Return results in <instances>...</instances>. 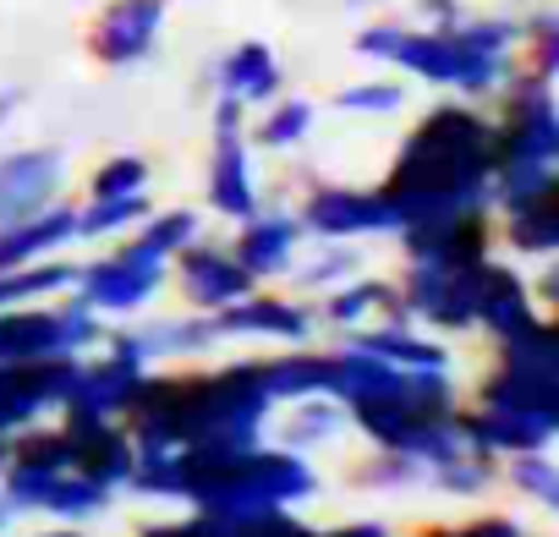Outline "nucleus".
<instances>
[{
	"instance_id": "nucleus-23",
	"label": "nucleus",
	"mask_w": 559,
	"mask_h": 537,
	"mask_svg": "<svg viewBox=\"0 0 559 537\" xmlns=\"http://www.w3.org/2000/svg\"><path fill=\"white\" fill-rule=\"evenodd\" d=\"M510 488L526 493L532 504L554 510L559 504V472L548 461V450H526V455H510Z\"/></svg>"
},
{
	"instance_id": "nucleus-32",
	"label": "nucleus",
	"mask_w": 559,
	"mask_h": 537,
	"mask_svg": "<svg viewBox=\"0 0 559 537\" xmlns=\"http://www.w3.org/2000/svg\"><path fill=\"white\" fill-rule=\"evenodd\" d=\"M417 12H423L428 28H455V23H466V7H461V0H417Z\"/></svg>"
},
{
	"instance_id": "nucleus-24",
	"label": "nucleus",
	"mask_w": 559,
	"mask_h": 537,
	"mask_svg": "<svg viewBox=\"0 0 559 537\" xmlns=\"http://www.w3.org/2000/svg\"><path fill=\"white\" fill-rule=\"evenodd\" d=\"M308 132H313V105H308V99H280V105L258 121L252 138H258L263 148H297Z\"/></svg>"
},
{
	"instance_id": "nucleus-28",
	"label": "nucleus",
	"mask_w": 559,
	"mask_h": 537,
	"mask_svg": "<svg viewBox=\"0 0 559 537\" xmlns=\"http://www.w3.org/2000/svg\"><path fill=\"white\" fill-rule=\"evenodd\" d=\"M357 263H362V258H357V252L341 241V247H324V252H319V258L302 268L297 281H302L308 291H313V286H346V281L357 275Z\"/></svg>"
},
{
	"instance_id": "nucleus-36",
	"label": "nucleus",
	"mask_w": 559,
	"mask_h": 537,
	"mask_svg": "<svg viewBox=\"0 0 559 537\" xmlns=\"http://www.w3.org/2000/svg\"><path fill=\"white\" fill-rule=\"evenodd\" d=\"M45 537H78V532H72V526H61V532H45Z\"/></svg>"
},
{
	"instance_id": "nucleus-12",
	"label": "nucleus",
	"mask_w": 559,
	"mask_h": 537,
	"mask_svg": "<svg viewBox=\"0 0 559 537\" xmlns=\"http://www.w3.org/2000/svg\"><path fill=\"white\" fill-rule=\"evenodd\" d=\"M532 319H543V313H537L526 281L515 275L510 263L488 258V263H483V286H477V330H488L493 341H504V335L526 330Z\"/></svg>"
},
{
	"instance_id": "nucleus-37",
	"label": "nucleus",
	"mask_w": 559,
	"mask_h": 537,
	"mask_svg": "<svg viewBox=\"0 0 559 537\" xmlns=\"http://www.w3.org/2000/svg\"><path fill=\"white\" fill-rule=\"evenodd\" d=\"M346 7H373V0H346Z\"/></svg>"
},
{
	"instance_id": "nucleus-7",
	"label": "nucleus",
	"mask_w": 559,
	"mask_h": 537,
	"mask_svg": "<svg viewBox=\"0 0 559 537\" xmlns=\"http://www.w3.org/2000/svg\"><path fill=\"white\" fill-rule=\"evenodd\" d=\"M176 258H181V263H176V286H181V297H187L192 308H203V313H219V308L252 297V286H258L247 268L236 263V252H225V247L192 241V247H181Z\"/></svg>"
},
{
	"instance_id": "nucleus-15",
	"label": "nucleus",
	"mask_w": 559,
	"mask_h": 537,
	"mask_svg": "<svg viewBox=\"0 0 559 537\" xmlns=\"http://www.w3.org/2000/svg\"><path fill=\"white\" fill-rule=\"evenodd\" d=\"M477 406L499 411H526L543 422H559V373H521V368H493L477 390Z\"/></svg>"
},
{
	"instance_id": "nucleus-8",
	"label": "nucleus",
	"mask_w": 559,
	"mask_h": 537,
	"mask_svg": "<svg viewBox=\"0 0 559 537\" xmlns=\"http://www.w3.org/2000/svg\"><path fill=\"white\" fill-rule=\"evenodd\" d=\"M214 330L219 341H280V346H302L313 330H319V313H308L302 302H286V297H241L230 308L214 313Z\"/></svg>"
},
{
	"instance_id": "nucleus-35",
	"label": "nucleus",
	"mask_w": 559,
	"mask_h": 537,
	"mask_svg": "<svg viewBox=\"0 0 559 537\" xmlns=\"http://www.w3.org/2000/svg\"><path fill=\"white\" fill-rule=\"evenodd\" d=\"M7 461H12V439H0V472H7Z\"/></svg>"
},
{
	"instance_id": "nucleus-6",
	"label": "nucleus",
	"mask_w": 559,
	"mask_h": 537,
	"mask_svg": "<svg viewBox=\"0 0 559 537\" xmlns=\"http://www.w3.org/2000/svg\"><path fill=\"white\" fill-rule=\"evenodd\" d=\"M159 34H165V0H110L94 17L88 50L105 67H138L154 56Z\"/></svg>"
},
{
	"instance_id": "nucleus-14",
	"label": "nucleus",
	"mask_w": 559,
	"mask_h": 537,
	"mask_svg": "<svg viewBox=\"0 0 559 537\" xmlns=\"http://www.w3.org/2000/svg\"><path fill=\"white\" fill-rule=\"evenodd\" d=\"M67 241H78V208L50 203L45 214H34V219H23V225H7V230H0V268L39 263V258L61 252Z\"/></svg>"
},
{
	"instance_id": "nucleus-11",
	"label": "nucleus",
	"mask_w": 559,
	"mask_h": 537,
	"mask_svg": "<svg viewBox=\"0 0 559 537\" xmlns=\"http://www.w3.org/2000/svg\"><path fill=\"white\" fill-rule=\"evenodd\" d=\"M209 203L225 219H247L258 214V181H252V148L241 132H214V154H209Z\"/></svg>"
},
{
	"instance_id": "nucleus-3",
	"label": "nucleus",
	"mask_w": 559,
	"mask_h": 537,
	"mask_svg": "<svg viewBox=\"0 0 559 537\" xmlns=\"http://www.w3.org/2000/svg\"><path fill=\"white\" fill-rule=\"evenodd\" d=\"M165 268H170V252H159L148 236H132V241H121V252L94 258L88 268H78L72 291L83 297V308L127 319L143 302H154V291L165 286Z\"/></svg>"
},
{
	"instance_id": "nucleus-4",
	"label": "nucleus",
	"mask_w": 559,
	"mask_h": 537,
	"mask_svg": "<svg viewBox=\"0 0 559 537\" xmlns=\"http://www.w3.org/2000/svg\"><path fill=\"white\" fill-rule=\"evenodd\" d=\"M302 230H319L324 241H352V236H373V230H395V198L384 187H313L302 198Z\"/></svg>"
},
{
	"instance_id": "nucleus-22",
	"label": "nucleus",
	"mask_w": 559,
	"mask_h": 537,
	"mask_svg": "<svg viewBox=\"0 0 559 537\" xmlns=\"http://www.w3.org/2000/svg\"><path fill=\"white\" fill-rule=\"evenodd\" d=\"M148 198L143 192H127V198H94L88 208H78V241H94V236H116L138 219H148Z\"/></svg>"
},
{
	"instance_id": "nucleus-18",
	"label": "nucleus",
	"mask_w": 559,
	"mask_h": 537,
	"mask_svg": "<svg viewBox=\"0 0 559 537\" xmlns=\"http://www.w3.org/2000/svg\"><path fill=\"white\" fill-rule=\"evenodd\" d=\"M352 346H362V351H373L379 362H390V368H406V373H417V368H450V351H444L439 341H423V335H412L406 324L357 330V335H352Z\"/></svg>"
},
{
	"instance_id": "nucleus-21",
	"label": "nucleus",
	"mask_w": 559,
	"mask_h": 537,
	"mask_svg": "<svg viewBox=\"0 0 559 537\" xmlns=\"http://www.w3.org/2000/svg\"><path fill=\"white\" fill-rule=\"evenodd\" d=\"M384 308H401V297L390 291V286H379V281H346V286H335L330 291V302H324V319L335 324V330H362L373 313H384ZM406 313V308H401Z\"/></svg>"
},
{
	"instance_id": "nucleus-1",
	"label": "nucleus",
	"mask_w": 559,
	"mask_h": 537,
	"mask_svg": "<svg viewBox=\"0 0 559 537\" xmlns=\"http://www.w3.org/2000/svg\"><path fill=\"white\" fill-rule=\"evenodd\" d=\"M493 170H499L493 121L466 105H439L406 132L384 192L395 198L401 219L417 208H488Z\"/></svg>"
},
{
	"instance_id": "nucleus-26",
	"label": "nucleus",
	"mask_w": 559,
	"mask_h": 537,
	"mask_svg": "<svg viewBox=\"0 0 559 537\" xmlns=\"http://www.w3.org/2000/svg\"><path fill=\"white\" fill-rule=\"evenodd\" d=\"M143 187H148V159H138V154L105 159V165L94 170V181H88L94 198H127V192H143Z\"/></svg>"
},
{
	"instance_id": "nucleus-13",
	"label": "nucleus",
	"mask_w": 559,
	"mask_h": 537,
	"mask_svg": "<svg viewBox=\"0 0 559 537\" xmlns=\"http://www.w3.org/2000/svg\"><path fill=\"white\" fill-rule=\"evenodd\" d=\"M461 428H466L472 450H483V455H526V450H548L559 422H543V417H526V411L477 406V411H461Z\"/></svg>"
},
{
	"instance_id": "nucleus-20",
	"label": "nucleus",
	"mask_w": 559,
	"mask_h": 537,
	"mask_svg": "<svg viewBox=\"0 0 559 537\" xmlns=\"http://www.w3.org/2000/svg\"><path fill=\"white\" fill-rule=\"evenodd\" d=\"M346 433V406L335 395H302L286 417V444L292 450H313V444H335Z\"/></svg>"
},
{
	"instance_id": "nucleus-9",
	"label": "nucleus",
	"mask_w": 559,
	"mask_h": 537,
	"mask_svg": "<svg viewBox=\"0 0 559 537\" xmlns=\"http://www.w3.org/2000/svg\"><path fill=\"white\" fill-rule=\"evenodd\" d=\"M143 362H132V357H105V362H78V379H72V395H67V417H105V422H121L127 417V406H132V395H138V384H143Z\"/></svg>"
},
{
	"instance_id": "nucleus-30",
	"label": "nucleus",
	"mask_w": 559,
	"mask_h": 537,
	"mask_svg": "<svg viewBox=\"0 0 559 537\" xmlns=\"http://www.w3.org/2000/svg\"><path fill=\"white\" fill-rule=\"evenodd\" d=\"M428 537H526V526L510 521V515H477V521H461V526H439Z\"/></svg>"
},
{
	"instance_id": "nucleus-31",
	"label": "nucleus",
	"mask_w": 559,
	"mask_h": 537,
	"mask_svg": "<svg viewBox=\"0 0 559 537\" xmlns=\"http://www.w3.org/2000/svg\"><path fill=\"white\" fill-rule=\"evenodd\" d=\"M401 39H406V23H373V28L357 34V50H362L368 61H390Z\"/></svg>"
},
{
	"instance_id": "nucleus-27",
	"label": "nucleus",
	"mask_w": 559,
	"mask_h": 537,
	"mask_svg": "<svg viewBox=\"0 0 559 537\" xmlns=\"http://www.w3.org/2000/svg\"><path fill=\"white\" fill-rule=\"evenodd\" d=\"M138 236H148L159 252H170V258H176L181 247H192V241H198V214H192V208H165V214H154V208H148V219H143V230H138Z\"/></svg>"
},
{
	"instance_id": "nucleus-19",
	"label": "nucleus",
	"mask_w": 559,
	"mask_h": 537,
	"mask_svg": "<svg viewBox=\"0 0 559 537\" xmlns=\"http://www.w3.org/2000/svg\"><path fill=\"white\" fill-rule=\"evenodd\" d=\"M493 236H504L521 258H554L559 252V203L554 198L515 203V208H504V225Z\"/></svg>"
},
{
	"instance_id": "nucleus-17",
	"label": "nucleus",
	"mask_w": 559,
	"mask_h": 537,
	"mask_svg": "<svg viewBox=\"0 0 559 537\" xmlns=\"http://www.w3.org/2000/svg\"><path fill=\"white\" fill-rule=\"evenodd\" d=\"M263 384L274 401H302V395H335V357L324 351H286L263 362Z\"/></svg>"
},
{
	"instance_id": "nucleus-25",
	"label": "nucleus",
	"mask_w": 559,
	"mask_h": 537,
	"mask_svg": "<svg viewBox=\"0 0 559 537\" xmlns=\"http://www.w3.org/2000/svg\"><path fill=\"white\" fill-rule=\"evenodd\" d=\"M401 105H406V88L390 83V77L357 83V88H341V94H335V110H346V116H390V110H401Z\"/></svg>"
},
{
	"instance_id": "nucleus-16",
	"label": "nucleus",
	"mask_w": 559,
	"mask_h": 537,
	"mask_svg": "<svg viewBox=\"0 0 559 537\" xmlns=\"http://www.w3.org/2000/svg\"><path fill=\"white\" fill-rule=\"evenodd\" d=\"M214 77H219V99H236L241 110H247V105H269V99L280 94V61H274V50L258 45V39L236 45V50L219 61Z\"/></svg>"
},
{
	"instance_id": "nucleus-10",
	"label": "nucleus",
	"mask_w": 559,
	"mask_h": 537,
	"mask_svg": "<svg viewBox=\"0 0 559 537\" xmlns=\"http://www.w3.org/2000/svg\"><path fill=\"white\" fill-rule=\"evenodd\" d=\"M297 247H302L297 214H247L230 252L252 281H274V275H286V268H297Z\"/></svg>"
},
{
	"instance_id": "nucleus-2",
	"label": "nucleus",
	"mask_w": 559,
	"mask_h": 537,
	"mask_svg": "<svg viewBox=\"0 0 559 537\" xmlns=\"http://www.w3.org/2000/svg\"><path fill=\"white\" fill-rule=\"evenodd\" d=\"M187 461V504H198L203 515H263V510H292L302 499L319 493V472L308 466L302 450H236V455H192Z\"/></svg>"
},
{
	"instance_id": "nucleus-29",
	"label": "nucleus",
	"mask_w": 559,
	"mask_h": 537,
	"mask_svg": "<svg viewBox=\"0 0 559 537\" xmlns=\"http://www.w3.org/2000/svg\"><path fill=\"white\" fill-rule=\"evenodd\" d=\"M230 537H319V532L308 521H297L292 510H263V515L230 521Z\"/></svg>"
},
{
	"instance_id": "nucleus-33",
	"label": "nucleus",
	"mask_w": 559,
	"mask_h": 537,
	"mask_svg": "<svg viewBox=\"0 0 559 537\" xmlns=\"http://www.w3.org/2000/svg\"><path fill=\"white\" fill-rule=\"evenodd\" d=\"M319 537H390V526H379V521H352V526H335V532H319Z\"/></svg>"
},
{
	"instance_id": "nucleus-34",
	"label": "nucleus",
	"mask_w": 559,
	"mask_h": 537,
	"mask_svg": "<svg viewBox=\"0 0 559 537\" xmlns=\"http://www.w3.org/2000/svg\"><path fill=\"white\" fill-rule=\"evenodd\" d=\"M17 105H23V88H17V83H7V88H0V127H7V121L17 116Z\"/></svg>"
},
{
	"instance_id": "nucleus-38",
	"label": "nucleus",
	"mask_w": 559,
	"mask_h": 537,
	"mask_svg": "<svg viewBox=\"0 0 559 537\" xmlns=\"http://www.w3.org/2000/svg\"><path fill=\"white\" fill-rule=\"evenodd\" d=\"M7 515H12V510H7V504H0V526H7Z\"/></svg>"
},
{
	"instance_id": "nucleus-5",
	"label": "nucleus",
	"mask_w": 559,
	"mask_h": 537,
	"mask_svg": "<svg viewBox=\"0 0 559 537\" xmlns=\"http://www.w3.org/2000/svg\"><path fill=\"white\" fill-rule=\"evenodd\" d=\"M67 187V154L61 148H23L0 159V230L45 214Z\"/></svg>"
}]
</instances>
